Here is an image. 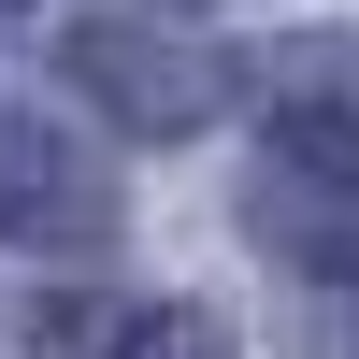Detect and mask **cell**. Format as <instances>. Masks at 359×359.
I'll use <instances>...</instances> for the list:
<instances>
[{
	"mask_svg": "<svg viewBox=\"0 0 359 359\" xmlns=\"http://www.w3.org/2000/svg\"><path fill=\"white\" fill-rule=\"evenodd\" d=\"M0 245H43V259H101L115 245V172L43 101H0Z\"/></svg>",
	"mask_w": 359,
	"mask_h": 359,
	"instance_id": "3957f363",
	"label": "cell"
},
{
	"mask_svg": "<svg viewBox=\"0 0 359 359\" xmlns=\"http://www.w3.org/2000/svg\"><path fill=\"white\" fill-rule=\"evenodd\" d=\"M57 72H72L86 101L115 115V130H144V144H187V130H216V115H230L245 57H230L216 29H187V15H86L72 43H57Z\"/></svg>",
	"mask_w": 359,
	"mask_h": 359,
	"instance_id": "6da1fadb",
	"label": "cell"
},
{
	"mask_svg": "<svg viewBox=\"0 0 359 359\" xmlns=\"http://www.w3.org/2000/svg\"><path fill=\"white\" fill-rule=\"evenodd\" d=\"M29 345H57V359H230V331H216V316H187V302H115V316L29 302Z\"/></svg>",
	"mask_w": 359,
	"mask_h": 359,
	"instance_id": "277c9868",
	"label": "cell"
},
{
	"mask_svg": "<svg viewBox=\"0 0 359 359\" xmlns=\"http://www.w3.org/2000/svg\"><path fill=\"white\" fill-rule=\"evenodd\" d=\"M287 359H359V273H331L302 316H287Z\"/></svg>",
	"mask_w": 359,
	"mask_h": 359,
	"instance_id": "5b68a950",
	"label": "cell"
},
{
	"mask_svg": "<svg viewBox=\"0 0 359 359\" xmlns=\"http://www.w3.org/2000/svg\"><path fill=\"white\" fill-rule=\"evenodd\" d=\"M245 230L287 259V273H359V115L345 101H287L259 130V187H245Z\"/></svg>",
	"mask_w": 359,
	"mask_h": 359,
	"instance_id": "7a4b0ae2",
	"label": "cell"
}]
</instances>
